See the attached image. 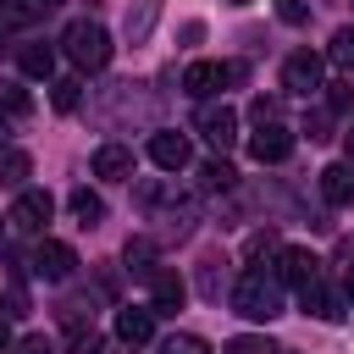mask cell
Instances as JSON below:
<instances>
[{
  "label": "cell",
  "instance_id": "6da1fadb",
  "mask_svg": "<svg viewBox=\"0 0 354 354\" xmlns=\"http://www.w3.org/2000/svg\"><path fill=\"white\" fill-rule=\"evenodd\" d=\"M232 310H238L243 321H277V315H282V282L266 277L260 266H249V271L232 282Z\"/></svg>",
  "mask_w": 354,
  "mask_h": 354
},
{
  "label": "cell",
  "instance_id": "7a4b0ae2",
  "mask_svg": "<svg viewBox=\"0 0 354 354\" xmlns=\"http://www.w3.org/2000/svg\"><path fill=\"white\" fill-rule=\"evenodd\" d=\"M61 50H66V61H72L77 72H100V66L111 61V33H105L100 22H88V17H77V22H66Z\"/></svg>",
  "mask_w": 354,
  "mask_h": 354
},
{
  "label": "cell",
  "instance_id": "3957f363",
  "mask_svg": "<svg viewBox=\"0 0 354 354\" xmlns=\"http://www.w3.org/2000/svg\"><path fill=\"white\" fill-rule=\"evenodd\" d=\"M243 77V66L238 61H194L188 72H183V94H194V100H210V94H221L227 83H238Z\"/></svg>",
  "mask_w": 354,
  "mask_h": 354
},
{
  "label": "cell",
  "instance_id": "277c9868",
  "mask_svg": "<svg viewBox=\"0 0 354 354\" xmlns=\"http://www.w3.org/2000/svg\"><path fill=\"white\" fill-rule=\"evenodd\" d=\"M321 72H326V61H321L315 50H299V55L282 61V88H288V94H315V88H321Z\"/></svg>",
  "mask_w": 354,
  "mask_h": 354
},
{
  "label": "cell",
  "instance_id": "5b68a950",
  "mask_svg": "<svg viewBox=\"0 0 354 354\" xmlns=\"http://www.w3.org/2000/svg\"><path fill=\"white\" fill-rule=\"evenodd\" d=\"M199 138L216 149H232L238 144V111L232 105H199Z\"/></svg>",
  "mask_w": 354,
  "mask_h": 354
},
{
  "label": "cell",
  "instance_id": "8992f818",
  "mask_svg": "<svg viewBox=\"0 0 354 354\" xmlns=\"http://www.w3.org/2000/svg\"><path fill=\"white\" fill-rule=\"evenodd\" d=\"M72 266H77V254H72V243H61V238H44V243L33 249V277H44V282H66Z\"/></svg>",
  "mask_w": 354,
  "mask_h": 354
},
{
  "label": "cell",
  "instance_id": "52a82bcc",
  "mask_svg": "<svg viewBox=\"0 0 354 354\" xmlns=\"http://www.w3.org/2000/svg\"><path fill=\"white\" fill-rule=\"evenodd\" d=\"M249 155H254L260 166H277V160L293 155V133H288L282 122H260V133L249 138Z\"/></svg>",
  "mask_w": 354,
  "mask_h": 354
},
{
  "label": "cell",
  "instance_id": "ba28073f",
  "mask_svg": "<svg viewBox=\"0 0 354 354\" xmlns=\"http://www.w3.org/2000/svg\"><path fill=\"white\" fill-rule=\"evenodd\" d=\"M55 216V199L44 194V188H22L17 194V205H11V221L22 227V232H44V221Z\"/></svg>",
  "mask_w": 354,
  "mask_h": 354
},
{
  "label": "cell",
  "instance_id": "9c48e42d",
  "mask_svg": "<svg viewBox=\"0 0 354 354\" xmlns=\"http://www.w3.org/2000/svg\"><path fill=\"white\" fill-rule=\"evenodd\" d=\"M321 277V260L304 249V243H288V249H277V282H293V288H304V282H315Z\"/></svg>",
  "mask_w": 354,
  "mask_h": 354
},
{
  "label": "cell",
  "instance_id": "30bf717a",
  "mask_svg": "<svg viewBox=\"0 0 354 354\" xmlns=\"http://www.w3.org/2000/svg\"><path fill=\"white\" fill-rule=\"evenodd\" d=\"M149 160H155L160 171H183V166L194 160V149H188V138H183V133L160 127V133H149Z\"/></svg>",
  "mask_w": 354,
  "mask_h": 354
},
{
  "label": "cell",
  "instance_id": "8fae6325",
  "mask_svg": "<svg viewBox=\"0 0 354 354\" xmlns=\"http://www.w3.org/2000/svg\"><path fill=\"white\" fill-rule=\"evenodd\" d=\"M299 310H304V315H315V321H337V315H343V299L315 277V282H304V288H299Z\"/></svg>",
  "mask_w": 354,
  "mask_h": 354
},
{
  "label": "cell",
  "instance_id": "7c38bea8",
  "mask_svg": "<svg viewBox=\"0 0 354 354\" xmlns=\"http://www.w3.org/2000/svg\"><path fill=\"white\" fill-rule=\"evenodd\" d=\"M149 293H155V315H171V310H183V299H188V282L177 277V271H155L149 277Z\"/></svg>",
  "mask_w": 354,
  "mask_h": 354
},
{
  "label": "cell",
  "instance_id": "4fadbf2b",
  "mask_svg": "<svg viewBox=\"0 0 354 354\" xmlns=\"http://www.w3.org/2000/svg\"><path fill=\"white\" fill-rule=\"evenodd\" d=\"M116 337L127 343V348H144L149 337H155V310H116Z\"/></svg>",
  "mask_w": 354,
  "mask_h": 354
},
{
  "label": "cell",
  "instance_id": "5bb4252c",
  "mask_svg": "<svg viewBox=\"0 0 354 354\" xmlns=\"http://www.w3.org/2000/svg\"><path fill=\"white\" fill-rule=\"evenodd\" d=\"M94 177L127 183V177H133V149H127V144H100V149H94Z\"/></svg>",
  "mask_w": 354,
  "mask_h": 354
},
{
  "label": "cell",
  "instance_id": "9a60e30c",
  "mask_svg": "<svg viewBox=\"0 0 354 354\" xmlns=\"http://www.w3.org/2000/svg\"><path fill=\"white\" fill-rule=\"evenodd\" d=\"M321 199L326 205H354V166L348 160H332L321 171Z\"/></svg>",
  "mask_w": 354,
  "mask_h": 354
},
{
  "label": "cell",
  "instance_id": "2e32d148",
  "mask_svg": "<svg viewBox=\"0 0 354 354\" xmlns=\"http://www.w3.org/2000/svg\"><path fill=\"white\" fill-rule=\"evenodd\" d=\"M17 66H22L28 77H50V72H55V50H50L44 39H28V44H17Z\"/></svg>",
  "mask_w": 354,
  "mask_h": 354
},
{
  "label": "cell",
  "instance_id": "e0dca14e",
  "mask_svg": "<svg viewBox=\"0 0 354 354\" xmlns=\"http://www.w3.org/2000/svg\"><path fill=\"white\" fill-rule=\"evenodd\" d=\"M28 177H33V160H28L22 149H0V188H17V194H22Z\"/></svg>",
  "mask_w": 354,
  "mask_h": 354
},
{
  "label": "cell",
  "instance_id": "ac0fdd59",
  "mask_svg": "<svg viewBox=\"0 0 354 354\" xmlns=\"http://www.w3.org/2000/svg\"><path fill=\"white\" fill-rule=\"evenodd\" d=\"M66 205H72L77 227H100V221H105V199H100V194H88V188H72V199H66Z\"/></svg>",
  "mask_w": 354,
  "mask_h": 354
},
{
  "label": "cell",
  "instance_id": "d6986e66",
  "mask_svg": "<svg viewBox=\"0 0 354 354\" xmlns=\"http://www.w3.org/2000/svg\"><path fill=\"white\" fill-rule=\"evenodd\" d=\"M0 111H6V116H28V111H33V94H28L17 77H0Z\"/></svg>",
  "mask_w": 354,
  "mask_h": 354
},
{
  "label": "cell",
  "instance_id": "ffe728a7",
  "mask_svg": "<svg viewBox=\"0 0 354 354\" xmlns=\"http://www.w3.org/2000/svg\"><path fill=\"white\" fill-rule=\"evenodd\" d=\"M199 183L216 194V188H232V183H238V171H232L227 160H205V166H199Z\"/></svg>",
  "mask_w": 354,
  "mask_h": 354
},
{
  "label": "cell",
  "instance_id": "44dd1931",
  "mask_svg": "<svg viewBox=\"0 0 354 354\" xmlns=\"http://www.w3.org/2000/svg\"><path fill=\"white\" fill-rule=\"evenodd\" d=\"M326 55H332L343 72H354V28H337V33H332V44H326Z\"/></svg>",
  "mask_w": 354,
  "mask_h": 354
},
{
  "label": "cell",
  "instance_id": "7402d4cb",
  "mask_svg": "<svg viewBox=\"0 0 354 354\" xmlns=\"http://www.w3.org/2000/svg\"><path fill=\"white\" fill-rule=\"evenodd\" d=\"M50 100H55V111H77L83 83H77V77H55V94H50Z\"/></svg>",
  "mask_w": 354,
  "mask_h": 354
},
{
  "label": "cell",
  "instance_id": "603a6c76",
  "mask_svg": "<svg viewBox=\"0 0 354 354\" xmlns=\"http://www.w3.org/2000/svg\"><path fill=\"white\" fill-rule=\"evenodd\" d=\"M127 271H133V277H155V266H149V238H133V243H127Z\"/></svg>",
  "mask_w": 354,
  "mask_h": 354
},
{
  "label": "cell",
  "instance_id": "cb8c5ba5",
  "mask_svg": "<svg viewBox=\"0 0 354 354\" xmlns=\"http://www.w3.org/2000/svg\"><path fill=\"white\" fill-rule=\"evenodd\" d=\"M160 354H210V348H205V337H194V332H171V337L160 343Z\"/></svg>",
  "mask_w": 354,
  "mask_h": 354
},
{
  "label": "cell",
  "instance_id": "d4e9b609",
  "mask_svg": "<svg viewBox=\"0 0 354 354\" xmlns=\"http://www.w3.org/2000/svg\"><path fill=\"white\" fill-rule=\"evenodd\" d=\"M221 354H282V348H277L271 337H232Z\"/></svg>",
  "mask_w": 354,
  "mask_h": 354
},
{
  "label": "cell",
  "instance_id": "484cf974",
  "mask_svg": "<svg viewBox=\"0 0 354 354\" xmlns=\"http://www.w3.org/2000/svg\"><path fill=\"white\" fill-rule=\"evenodd\" d=\"M277 17H282L288 28H304V22H310V0H277Z\"/></svg>",
  "mask_w": 354,
  "mask_h": 354
},
{
  "label": "cell",
  "instance_id": "4316f807",
  "mask_svg": "<svg viewBox=\"0 0 354 354\" xmlns=\"http://www.w3.org/2000/svg\"><path fill=\"white\" fill-rule=\"evenodd\" d=\"M155 11H160V6H155V0H144V11H138V17H127V39H133V44H138V39L149 33V22H155Z\"/></svg>",
  "mask_w": 354,
  "mask_h": 354
},
{
  "label": "cell",
  "instance_id": "83f0119b",
  "mask_svg": "<svg viewBox=\"0 0 354 354\" xmlns=\"http://www.w3.org/2000/svg\"><path fill=\"white\" fill-rule=\"evenodd\" d=\"M100 343H105V337H100V332H94V326H77V332H72V343H66V348H72V354H100Z\"/></svg>",
  "mask_w": 354,
  "mask_h": 354
},
{
  "label": "cell",
  "instance_id": "f1b7e54d",
  "mask_svg": "<svg viewBox=\"0 0 354 354\" xmlns=\"http://www.w3.org/2000/svg\"><path fill=\"white\" fill-rule=\"evenodd\" d=\"M11 354H55V343H50L44 332H28V337H17V343H11Z\"/></svg>",
  "mask_w": 354,
  "mask_h": 354
},
{
  "label": "cell",
  "instance_id": "f546056e",
  "mask_svg": "<svg viewBox=\"0 0 354 354\" xmlns=\"http://www.w3.org/2000/svg\"><path fill=\"white\" fill-rule=\"evenodd\" d=\"M271 249H277V232L266 227V232H254V238H249V249H243V254H249V260H260V254H271Z\"/></svg>",
  "mask_w": 354,
  "mask_h": 354
},
{
  "label": "cell",
  "instance_id": "4dcf8cb0",
  "mask_svg": "<svg viewBox=\"0 0 354 354\" xmlns=\"http://www.w3.org/2000/svg\"><path fill=\"white\" fill-rule=\"evenodd\" d=\"M254 122H277V100L260 94V100H254Z\"/></svg>",
  "mask_w": 354,
  "mask_h": 354
},
{
  "label": "cell",
  "instance_id": "1f68e13d",
  "mask_svg": "<svg viewBox=\"0 0 354 354\" xmlns=\"http://www.w3.org/2000/svg\"><path fill=\"white\" fill-rule=\"evenodd\" d=\"M343 299H348V310H354V266L343 271Z\"/></svg>",
  "mask_w": 354,
  "mask_h": 354
},
{
  "label": "cell",
  "instance_id": "d6a6232c",
  "mask_svg": "<svg viewBox=\"0 0 354 354\" xmlns=\"http://www.w3.org/2000/svg\"><path fill=\"white\" fill-rule=\"evenodd\" d=\"M6 348H11V321L0 315V354H6Z\"/></svg>",
  "mask_w": 354,
  "mask_h": 354
},
{
  "label": "cell",
  "instance_id": "836d02e7",
  "mask_svg": "<svg viewBox=\"0 0 354 354\" xmlns=\"http://www.w3.org/2000/svg\"><path fill=\"white\" fill-rule=\"evenodd\" d=\"M343 149H348V166H354V127L343 133Z\"/></svg>",
  "mask_w": 354,
  "mask_h": 354
},
{
  "label": "cell",
  "instance_id": "e575fe53",
  "mask_svg": "<svg viewBox=\"0 0 354 354\" xmlns=\"http://www.w3.org/2000/svg\"><path fill=\"white\" fill-rule=\"evenodd\" d=\"M6 50H11V28H0V55H6Z\"/></svg>",
  "mask_w": 354,
  "mask_h": 354
},
{
  "label": "cell",
  "instance_id": "d590c367",
  "mask_svg": "<svg viewBox=\"0 0 354 354\" xmlns=\"http://www.w3.org/2000/svg\"><path fill=\"white\" fill-rule=\"evenodd\" d=\"M0 144H6V122H0Z\"/></svg>",
  "mask_w": 354,
  "mask_h": 354
},
{
  "label": "cell",
  "instance_id": "8d00e7d4",
  "mask_svg": "<svg viewBox=\"0 0 354 354\" xmlns=\"http://www.w3.org/2000/svg\"><path fill=\"white\" fill-rule=\"evenodd\" d=\"M227 6H249V0H227Z\"/></svg>",
  "mask_w": 354,
  "mask_h": 354
},
{
  "label": "cell",
  "instance_id": "74e56055",
  "mask_svg": "<svg viewBox=\"0 0 354 354\" xmlns=\"http://www.w3.org/2000/svg\"><path fill=\"white\" fill-rule=\"evenodd\" d=\"M0 238H6V221H0Z\"/></svg>",
  "mask_w": 354,
  "mask_h": 354
},
{
  "label": "cell",
  "instance_id": "f35d334b",
  "mask_svg": "<svg viewBox=\"0 0 354 354\" xmlns=\"http://www.w3.org/2000/svg\"><path fill=\"white\" fill-rule=\"evenodd\" d=\"M0 6H6V0H0Z\"/></svg>",
  "mask_w": 354,
  "mask_h": 354
}]
</instances>
